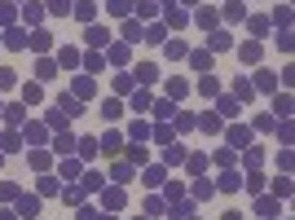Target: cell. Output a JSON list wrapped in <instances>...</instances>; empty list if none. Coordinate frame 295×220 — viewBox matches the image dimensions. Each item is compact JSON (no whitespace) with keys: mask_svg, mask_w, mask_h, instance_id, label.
I'll return each instance as SVG.
<instances>
[{"mask_svg":"<svg viewBox=\"0 0 295 220\" xmlns=\"http://www.w3.org/2000/svg\"><path fill=\"white\" fill-rule=\"evenodd\" d=\"M84 40L93 44V49H106V44H110V31H106V27H88V35H84Z\"/></svg>","mask_w":295,"mask_h":220,"instance_id":"cell-1","label":"cell"},{"mask_svg":"<svg viewBox=\"0 0 295 220\" xmlns=\"http://www.w3.org/2000/svg\"><path fill=\"white\" fill-rule=\"evenodd\" d=\"M119 145H123V141H119V132H106V137L97 141V150H101V154H119Z\"/></svg>","mask_w":295,"mask_h":220,"instance_id":"cell-2","label":"cell"},{"mask_svg":"<svg viewBox=\"0 0 295 220\" xmlns=\"http://www.w3.org/2000/svg\"><path fill=\"white\" fill-rule=\"evenodd\" d=\"M71 13H75L79 22H93V13H97V9H93V0H75V5H71Z\"/></svg>","mask_w":295,"mask_h":220,"instance_id":"cell-3","label":"cell"},{"mask_svg":"<svg viewBox=\"0 0 295 220\" xmlns=\"http://www.w3.org/2000/svg\"><path fill=\"white\" fill-rule=\"evenodd\" d=\"M27 40H31L27 31H18V27H9V35H5L0 44H9V49H27Z\"/></svg>","mask_w":295,"mask_h":220,"instance_id":"cell-4","label":"cell"},{"mask_svg":"<svg viewBox=\"0 0 295 220\" xmlns=\"http://www.w3.org/2000/svg\"><path fill=\"white\" fill-rule=\"evenodd\" d=\"M18 211H22L27 220H31L35 211H40V198H31V194H27V198H18Z\"/></svg>","mask_w":295,"mask_h":220,"instance_id":"cell-5","label":"cell"},{"mask_svg":"<svg viewBox=\"0 0 295 220\" xmlns=\"http://www.w3.org/2000/svg\"><path fill=\"white\" fill-rule=\"evenodd\" d=\"M154 79H159V71H154L150 62H141V66H137V84H154Z\"/></svg>","mask_w":295,"mask_h":220,"instance_id":"cell-6","label":"cell"},{"mask_svg":"<svg viewBox=\"0 0 295 220\" xmlns=\"http://www.w3.org/2000/svg\"><path fill=\"white\" fill-rule=\"evenodd\" d=\"M189 66H194L198 75H207V71H212V53H194V57H189Z\"/></svg>","mask_w":295,"mask_h":220,"instance_id":"cell-7","label":"cell"},{"mask_svg":"<svg viewBox=\"0 0 295 220\" xmlns=\"http://www.w3.org/2000/svg\"><path fill=\"white\" fill-rule=\"evenodd\" d=\"M49 44H53V35H49V31H35L31 40H27V49H40V53H44V49H49Z\"/></svg>","mask_w":295,"mask_h":220,"instance_id":"cell-8","label":"cell"},{"mask_svg":"<svg viewBox=\"0 0 295 220\" xmlns=\"http://www.w3.org/2000/svg\"><path fill=\"white\" fill-rule=\"evenodd\" d=\"M57 110H62L66 119H71V115H79V101H75V97H66V93H62V97H57Z\"/></svg>","mask_w":295,"mask_h":220,"instance_id":"cell-9","label":"cell"},{"mask_svg":"<svg viewBox=\"0 0 295 220\" xmlns=\"http://www.w3.org/2000/svg\"><path fill=\"white\" fill-rule=\"evenodd\" d=\"M247 141H251V132H247V128H229V145H238V150H242Z\"/></svg>","mask_w":295,"mask_h":220,"instance_id":"cell-10","label":"cell"},{"mask_svg":"<svg viewBox=\"0 0 295 220\" xmlns=\"http://www.w3.org/2000/svg\"><path fill=\"white\" fill-rule=\"evenodd\" d=\"M185 93H189L185 79H167V97H185Z\"/></svg>","mask_w":295,"mask_h":220,"instance_id":"cell-11","label":"cell"},{"mask_svg":"<svg viewBox=\"0 0 295 220\" xmlns=\"http://www.w3.org/2000/svg\"><path fill=\"white\" fill-rule=\"evenodd\" d=\"M101 203H106V207H123V189H106Z\"/></svg>","mask_w":295,"mask_h":220,"instance_id":"cell-12","label":"cell"},{"mask_svg":"<svg viewBox=\"0 0 295 220\" xmlns=\"http://www.w3.org/2000/svg\"><path fill=\"white\" fill-rule=\"evenodd\" d=\"M53 150H57V154H71V150H75V137H71V132H66V137H57Z\"/></svg>","mask_w":295,"mask_h":220,"instance_id":"cell-13","label":"cell"},{"mask_svg":"<svg viewBox=\"0 0 295 220\" xmlns=\"http://www.w3.org/2000/svg\"><path fill=\"white\" fill-rule=\"evenodd\" d=\"M163 159H167V163H181V159H185V150H181V145H163Z\"/></svg>","mask_w":295,"mask_h":220,"instance_id":"cell-14","label":"cell"},{"mask_svg":"<svg viewBox=\"0 0 295 220\" xmlns=\"http://www.w3.org/2000/svg\"><path fill=\"white\" fill-rule=\"evenodd\" d=\"M79 145V154H84V159H93V154H97V137H84V141H75Z\"/></svg>","mask_w":295,"mask_h":220,"instance_id":"cell-15","label":"cell"},{"mask_svg":"<svg viewBox=\"0 0 295 220\" xmlns=\"http://www.w3.org/2000/svg\"><path fill=\"white\" fill-rule=\"evenodd\" d=\"M198 128H203V132H220V115H203Z\"/></svg>","mask_w":295,"mask_h":220,"instance_id":"cell-16","label":"cell"},{"mask_svg":"<svg viewBox=\"0 0 295 220\" xmlns=\"http://www.w3.org/2000/svg\"><path fill=\"white\" fill-rule=\"evenodd\" d=\"M110 176H115V181H119V185H123V181H128V176H132V163H115V167H110Z\"/></svg>","mask_w":295,"mask_h":220,"instance_id":"cell-17","label":"cell"},{"mask_svg":"<svg viewBox=\"0 0 295 220\" xmlns=\"http://www.w3.org/2000/svg\"><path fill=\"white\" fill-rule=\"evenodd\" d=\"M71 5H75V0H49V13L62 18V13H71Z\"/></svg>","mask_w":295,"mask_h":220,"instance_id":"cell-18","label":"cell"},{"mask_svg":"<svg viewBox=\"0 0 295 220\" xmlns=\"http://www.w3.org/2000/svg\"><path fill=\"white\" fill-rule=\"evenodd\" d=\"M216 88H220V84H216V79H212V75H203V79H198V93H203V97H212Z\"/></svg>","mask_w":295,"mask_h":220,"instance_id":"cell-19","label":"cell"},{"mask_svg":"<svg viewBox=\"0 0 295 220\" xmlns=\"http://www.w3.org/2000/svg\"><path fill=\"white\" fill-rule=\"evenodd\" d=\"M163 49H167V57H185V44L181 40H163Z\"/></svg>","mask_w":295,"mask_h":220,"instance_id":"cell-20","label":"cell"},{"mask_svg":"<svg viewBox=\"0 0 295 220\" xmlns=\"http://www.w3.org/2000/svg\"><path fill=\"white\" fill-rule=\"evenodd\" d=\"M27 141H31V145L44 141V128H40V123H27Z\"/></svg>","mask_w":295,"mask_h":220,"instance_id":"cell-21","label":"cell"},{"mask_svg":"<svg viewBox=\"0 0 295 220\" xmlns=\"http://www.w3.org/2000/svg\"><path fill=\"white\" fill-rule=\"evenodd\" d=\"M22 18H27V22H40V18H44V9H40V5H35V0H31V5L22 9Z\"/></svg>","mask_w":295,"mask_h":220,"instance_id":"cell-22","label":"cell"},{"mask_svg":"<svg viewBox=\"0 0 295 220\" xmlns=\"http://www.w3.org/2000/svg\"><path fill=\"white\" fill-rule=\"evenodd\" d=\"M123 40H141V22H123Z\"/></svg>","mask_w":295,"mask_h":220,"instance_id":"cell-23","label":"cell"},{"mask_svg":"<svg viewBox=\"0 0 295 220\" xmlns=\"http://www.w3.org/2000/svg\"><path fill=\"white\" fill-rule=\"evenodd\" d=\"M128 132H132V141H145V137H150V123H132Z\"/></svg>","mask_w":295,"mask_h":220,"instance_id":"cell-24","label":"cell"},{"mask_svg":"<svg viewBox=\"0 0 295 220\" xmlns=\"http://www.w3.org/2000/svg\"><path fill=\"white\" fill-rule=\"evenodd\" d=\"M128 9H132V0H110V13H115V18H123Z\"/></svg>","mask_w":295,"mask_h":220,"instance_id":"cell-25","label":"cell"},{"mask_svg":"<svg viewBox=\"0 0 295 220\" xmlns=\"http://www.w3.org/2000/svg\"><path fill=\"white\" fill-rule=\"evenodd\" d=\"M101 115H106V119H119L123 106H119V101H106V106H101Z\"/></svg>","mask_w":295,"mask_h":220,"instance_id":"cell-26","label":"cell"},{"mask_svg":"<svg viewBox=\"0 0 295 220\" xmlns=\"http://www.w3.org/2000/svg\"><path fill=\"white\" fill-rule=\"evenodd\" d=\"M22 97H27V101H31V106H35V101H40L44 93H40V84H27V88H22Z\"/></svg>","mask_w":295,"mask_h":220,"instance_id":"cell-27","label":"cell"},{"mask_svg":"<svg viewBox=\"0 0 295 220\" xmlns=\"http://www.w3.org/2000/svg\"><path fill=\"white\" fill-rule=\"evenodd\" d=\"M229 44H234V40H229L225 31H216V35H212V49H216V53H220V49H229Z\"/></svg>","mask_w":295,"mask_h":220,"instance_id":"cell-28","label":"cell"},{"mask_svg":"<svg viewBox=\"0 0 295 220\" xmlns=\"http://www.w3.org/2000/svg\"><path fill=\"white\" fill-rule=\"evenodd\" d=\"M57 62H62V66H75L79 53H75V49H62V53H57Z\"/></svg>","mask_w":295,"mask_h":220,"instance_id":"cell-29","label":"cell"},{"mask_svg":"<svg viewBox=\"0 0 295 220\" xmlns=\"http://www.w3.org/2000/svg\"><path fill=\"white\" fill-rule=\"evenodd\" d=\"M0 115H5V119H9V123H22V106H5V110H0Z\"/></svg>","mask_w":295,"mask_h":220,"instance_id":"cell-30","label":"cell"},{"mask_svg":"<svg viewBox=\"0 0 295 220\" xmlns=\"http://www.w3.org/2000/svg\"><path fill=\"white\" fill-rule=\"evenodd\" d=\"M128 57V44H110V62H123Z\"/></svg>","mask_w":295,"mask_h":220,"instance_id":"cell-31","label":"cell"},{"mask_svg":"<svg viewBox=\"0 0 295 220\" xmlns=\"http://www.w3.org/2000/svg\"><path fill=\"white\" fill-rule=\"evenodd\" d=\"M260 57V44H242V62H256Z\"/></svg>","mask_w":295,"mask_h":220,"instance_id":"cell-32","label":"cell"},{"mask_svg":"<svg viewBox=\"0 0 295 220\" xmlns=\"http://www.w3.org/2000/svg\"><path fill=\"white\" fill-rule=\"evenodd\" d=\"M234 97L247 101V97H251V84H247V79H238V84H234Z\"/></svg>","mask_w":295,"mask_h":220,"instance_id":"cell-33","label":"cell"},{"mask_svg":"<svg viewBox=\"0 0 295 220\" xmlns=\"http://www.w3.org/2000/svg\"><path fill=\"white\" fill-rule=\"evenodd\" d=\"M220 115H238V101H234V97H220Z\"/></svg>","mask_w":295,"mask_h":220,"instance_id":"cell-34","label":"cell"},{"mask_svg":"<svg viewBox=\"0 0 295 220\" xmlns=\"http://www.w3.org/2000/svg\"><path fill=\"white\" fill-rule=\"evenodd\" d=\"M238 185H242V176H234V172L220 176V189H238Z\"/></svg>","mask_w":295,"mask_h":220,"instance_id":"cell-35","label":"cell"},{"mask_svg":"<svg viewBox=\"0 0 295 220\" xmlns=\"http://www.w3.org/2000/svg\"><path fill=\"white\" fill-rule=\"evenodd\" d=\"M216 22V9H198V27H212Z\"/></svg>","mask_w":295,"mask_h":220,"instance_id":"cell-36","label":"cell"},{"mask_svg":"<svg viewBox=\"0 0 295 220\" xmlns=\"http://www.w3.org/2000/svg\"><path fill=\"white\" fill-rule=\"evenodd\" d=\"M93 93V79H75V97H88Z\"/></svg>","mask_w":295,"mask_h":220,"instance_id":"cell-37","label":"cell"},{"mask_svg":"<svg viewBox=\"0 0 295 220\" xmlns=\"http://www.w3.org/2000/svg\"><path fill=\"white\" fill-rule=\"evenodd\" d=\"M194 194H198V198H212V194H216V185H207V181H198V185H194Z\"/></svg>","mask_w":295,"mask_h":220,"instance_id":"cell-38","label":"cell"},{"mask_svg":"<svg viewBox=\"0 0 295 220\" xmlns=\"http://www.w3.org/2000/svg\"><path fill=\"white\" fill-rule=\"evenodd\" d=\"M79 189H101V176H97V172H88V176H84V185H79Z\"/></svg>","mask_w":295,"mask_h":220,"instance_id":"cell-39","label":"cell"},{"mask_svg":"<svg viewBox=\"0 0 295 220\" xmlns=\"http://www.w3.org/2000/svg\"><path fill=\"white\" fill-rule=\"evenodd\" d=\"M273 110H278V115L286 119V115H291V97H278V101H273Z\"/></svg>","mask_w":295,"mask_h":220,"instance_id":"cell-40","label":"cell"},{"mask_svg":"<svg viewBox=\"0 0 295 220\" xmlns=\"http://www.w3.org/2000/svg\"><path fill=\"white\" fill-rule=\"evenodd\" d=\"M0 88H13V71L9 66H0Z\"/></svg>","mask_w":295,"mask_h":220,"instance_id":"cell-41","label":"cell"},{"mask_svg":"<svg viewBox=\"0 0 295 220\" xmlns=\"http://www.w3.org/2000/svg\"><path fill=\"white\" fill-rule=\"evenodd\" d=\"M0 22H13V9H5V5H0Z\"/></svg>","mask_w":295,"mask_h":220,"instance_id":"cell-42","label":"cell"},{"mask_svg":"<svg viewBox=\"0 0 295 220\" xmlns=\"http://www.w3.org/2000/svg\"><path fill=\"white\" fill-rule=\"evenodd\" d=\"M0 220H18V216H13V211H0Z\"/></svg>","mask_w":295,"mask_h":220,"instance_id":"cell-43","label":"cell"},{"mask_svg":"<svg viewBox=\"0 0 295 220\" xmlns=\"http://www.w3.org/2000/svg\"><path fill=\"white\" fill-rule=\"evenodd\" d=\"M185 5H198V0H185Z\"/></svg>","mask_w":295,"mask_h":220,"instance_id":"cell-44","label":"cell"},{"mask_svg":"<svg viewBox=\"0 0 295 220\" xmlns=\"http://www.w3.org/2000/svg\"><path fill=\"white\" fill-rule=\"evenodd\" d=\"M0 159H5V154H0Z\"/></svg>","mask_w":295,"mask_h":220,"instance_id":"cell-45","label":"cell"},{"mask_svg":"<svg viewBox=\"0 0 295 220\" xmlns=\"http://www.w3.org/2000/svg\"><path fill=\"white\" fill-rule=\"evenodd\" d=\"M0 40H5V35H0Z\"/></svg>","mask_w":295,"mask_h":220,"instance_id":"cell-46","label":"cell"},{"mask_svg":"<svg viewBox=\"0 0 295 220\" xmlns=\"http://www.w3.org/2000/svg\"><path fill=\"white\" fill-rule=\"evenodd\" d=\"M0 110H5V106H0Z\"/></svg>","mask_w":295,"mask_h":220,"instance_id":"cell-47","label":"cell"}]
</instances>
